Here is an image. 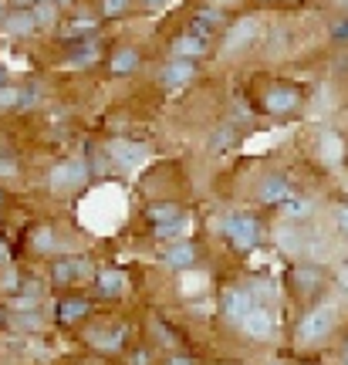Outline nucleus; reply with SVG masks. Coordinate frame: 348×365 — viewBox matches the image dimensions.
Masks as SVG:
<instances>
[{"label": "nucleus", "mask_w": 348, "mask_h": 365, "mask_svg": "<svg viewBox=\"0 0 348 365\" xmlns=\"http://www.w3.org/2000/svg\"><path fill=\"white\" fill-rule=\"evenodd\" d=\"M332 328H335V312H332L328 304H322V308H314V312H308L301 318V325H297V341H301V345L322 341Z\"/></svg>", "instance_id": "nucleus-3"}, {"label": "nucleus", "mask_w": 348, "mask_h": 365, "mask_svg": "<svg viewBox=\"0 0 348 365\" xmlns=\"http://www.w3.org/2000/svg\"><path fill=\"white\" fill-rule=\"evenodd\" d=\"M0 281H4V291H7V294H17V287H21V277H17L11 267L4 271V277H0Z\"/></svg>", "instance_id": "nucleus-32"}, {"label": "nucleus", "mask_w": 348, "mask_h": 365, "mask_svg": "<svg viewBox=\"0 0 348 365\" xmlns=\"http://www.w3.org/2000/svg\"><path fill=\"white\" fill-rule=\"evenodd\" d=\"M38 27L41 24H38V17H34V11H11L7 21H4V31H7L11 38H31Z\"/></svg>", "instance_id": "nucleus-13"}, {"label": "nucleus", "mask_w": 348, "mask_h": 365, "mask_svg": "<svg viewBox=\"0 0 348 365\" xmlns=\"http://www.w3.org/2000/svg\"><path fill=\"white\" fill-rule=\"evenodd\" d=\"M190 227H193V220H190L186 213H180L176 220H169V223H159V227H155V237H159L163 244H180L183 237L190 234Z\"/></svg>", "instance_id": "nucleus-16"}, {"label": "nucleus", "mask_w": 348, "mask_h": 365, "mask_svg": "<svg viewBox=\"0 0 348 365\" xmlns=\"http://www.w3.org/2000/svg\"><path fill=\"white\" fill-rule=\"evenodd\" d=\"M7 14H11V7H7V0H0V27H4V21H7Z\"/></svg>", "instance_id": "nucleus-39"}, {"label": "nucleus", "mask_w": 348, "mask_h": 365, "mask_svg": "<svg viewBox=\"0 0 348 365\" xmlns=\"http://www.w3.org/2000/svg\"><path fill=\"white\" fill-rule=\"evenodd\" d=\"M213 7H223V4H233V0H210Z\"/></svg>", "instance_id": "nucleus-41"}, {"label": "nucleus", "mask_w": 348, "mask_h": 365, "mask_svg": "<svg viewBox=\"0 0 348 365\" xmlns=\"http://www.w3.org/2000/svg\"><path fill=\"white\" fill-rule=\"evenodd\" d=\"M129 4L132 0H102V17H108V21H112V17H122V14L129 11Z\"/></svg>", "instance_id": "nucleus-29"}, {"label": "nucleus", "mask_w": 348, "mask_h": 365, "mask_svg": "<svg viewBox=\"0 0 348 365\" xmlns=\"http://www.w3.org/2000/svg\"><path fill=\"white\" fill-rule=\"evenodd\" d=\"M95 58H98V44H95V41H78L75 51H71V61H75V65H91Z\"/></svg>", "instance_id": "nucleus-26"}, {"label": "nucleus", "mask_w": 348, "mask_h": 365, "mask_svg": "<svg viewBox=\"0 0 348 365\" xmlns=\"http://www.w3.org/2000/svg\"><path fill=\"white\" fill-rule=\"evenodd\" d=\"M41 301V291L34 284L24 287V294H11V308H17V312H27V308H34Z\"/></svg>", "instance_id": "nucleus-27"}, {"label": "nucleus", "mask_w": 348, "mask_h": 365, "mask_svg": "<svg viewBox=\"0 0 348 365\" xmlns=\"http://www.w3.org/2000/svg\"><path fill=\"white\" fill-rule=\"evenodd\" d=\"M240 325H244V331L250 335V339H271V335H274V314H271V308L254 304V308H250V314H247Z\"/></svg>", "instance_id": "nucleus-7"}, {"label": "nucleus", "mask_w": 348, "mask_h": 365, "mask_svg": "<svg viewBox=\"0 0 348 365\" xmlns=\"http://www.w3.org/2000/svg\"><path fill=\"white\" fill-rule=\"evenodd\" d=\"M38 4L41 0H7V7H11V11H34Z\"/></svg>", "instance_id": "nucleus-33"}, {"label": "nucleus", "mask_w": 348, "mask_h": 365, "mask_svg": "<svg viewBox=\"0 0 348 365\" xmlns=\"http://www.w3.org/2000/svg\"><path fill=\"white\" fill-rule=\"evenodd\" d=\"M85 182H88V163L81 156L65 159V163H58V166L48 173V186H51L54 193H71V190L85 186Z\"/></svg>", "instance_id": "nucleus-2"}, {"label": "nucleus", "mask_w": 348, "mask_h": 365, "mask_svg": "<svg viewBox=\"0 0 348 365\" xmlns=\"http://www.w3.org/2000/svg\"><path fill=\"white\" fill-rule=\"evenodd\" d=\"M291 200V182L284 176H271L260 186V203H287Z\"/></svg>", "instance_id": "nucleus-17"}, {"label": "nucleus", "mask_w": 348, "mask_h": 365, "mask_svg": "<svg viewBox=\"0 0 348 365\" xmlns=\"http://www.w3.org/2000/svg\"><path fill=\"white\" fill-rule=\"evenodd\" d=\"M88 341L95 349H102V352H118L122 341H126V331H122V328H91Z\"/></svg>", "instance_id": "nucleus-15"}, {"label": "nucleus", "mask_w": 348, "mask_h": 365, "mask_svg": "<svg viewBox=\"0 0 348 365\" xmlns=\"http://www.w3.org/2000/svg\"><path fill=\"white\" fill-rule=\"evenodd\" d=\"M0 264H4V244H0Z\"/></svg>", "instance_id": "nucleus-45"}, {"label": "nucleus", "mask_w": 348, "mask_h": 365, "mask_svg": "<svg viewBox=\"0 0 348 365\" xmlns=\"http://www.w3.org/2000/svg\"><path fill=\"white\" fill-rule=\"evenodd\" d=\"M207 41L210 38H200V34H193V31H186V34H180V38L173 41V58H186V61H196V58H203L207 54Z\"/></svg>", "instance_id": "nucleus-11"}, {"label": "nucleus", "mask_w": 348, "mask_h": 365, "mask_svg": "<svg viewBox=\"0 0 348 365\" xmlns=\"http://www.w3.org/2000/svg\"><path fill=\"white\" fill-rule=\"evenodd\" d=\"M0 318H4V314H0Z\"/></svg>", "instance_id": "nucleus-47"}, {"label": "nucleus", "mask_w": 348, "mask_h": 365, "mask_svg": "<svg viewBox=\"0 0 348 365\" xmlns=\"http://www.w3.org/2000/svg\"><path fill=\"white\" fill-rule=\"evenodd\" d=\"M342 365H348V341H345V355H342Z\"/></svg>", "instance_id": "nucleus-42"}, {"label": "nucleus", "mask_w": 348, "mask_h": 365, "mask_svg": "<svg viewBox=\"0 0 348 365\" xmlns=\"http://www.w3.org/2000/svg\"><path fill=\"white\" fill-rule=\"evenodd\" d=\"M223 237H230V244L237 250H254L260 244V223L257 217H247V213H227L220 220Z\"/></svg>", "instance_id": "nucleus-1"}, {"label": "nucleus", "mask_w": 348, "mask_h": 365, "mask_svg": "<svg viewBox=\"0 0 348 365\" xmlns=\"http://www.w3.org/2000/svg\"><path fill=\"white\" fill-rule=\"evenodd\" d=\"M183 210L176 207V203H149V210H145V217L159 227V223H169V220H176Z\"/></svg>", "instance_id": "nucleus-23"}, {"label": "nucleus", "mask_w": 348, "mask_h": 365, "mask_svg": "<svg viewBox=\"0 0 348 365\" xmlns=\"http://www.w3.org/2000/svg\"><path fill=\"white\" fill-rule=\"evenodd\" d=\"M98 291H102L105 298L122 294V291H126V274L118 271V267H105V271H98Z\"/></svg>", "instance_id": "nucleus-19"}, {"label": "nucleus", "mask_w": 348, "mask_h": 365, "mask_svg": "<svg viewBox=\"0 0 348 365\" xmlns=\"http://www.w3.org/2000/svg\"><path fill=\"white\" fill-rule=\"evenodd\" d=\"M34 17H38V24L41 27H51L61 21V7L54 4V0H41L38 7H34Z\"/></svg>", "instance_id": "nucleus-25"}, {"label": "nucleus", "mask_w": 348, "mask_h": 365, "mask_svg": "<svg viewBox=\"0 0 348 365\" xmlns=\"http://www.w3.org/2000/svg\"><path fill=\"white\" fill-rule=\"evenodd\" d=\"M220 308L223 314L230 318V322H244L250 308H254V291H244V287H230V291H223V298H220Z\"/></svg>", "instance_id": "nucleus-6"}, {"label": "nucleus", "mask_w": 348, "mask_h": 365, "mask_svg": "<svg viewBox=\"0 0 348 365\" xmlns=\"http://www.w3.org/2000/svg\"><path fill=\"white\" fill-rule=\"evenodd\" d=\"M166 365H196V362L186 359V355H173V359H166Z\"/></svg>", "instance_id": "nucleus-37"}, {"label": "nucleus", "mask_w": 348, "mask_h": 365, "mask_svg": "<svg viewBox=\"0 0 348 365\" xmlns=\"http://www.w3.org/2000/svg\"><path fill=\"white\" fill-rule=\"evenodd\" d=\"M54 4H58V7H68V4H71V0H54Z\"/></svg>", "instance_id": "nucleus-43"}, {"label": "nucleus", "mask_w": 348, "mask_h": 365, "mask_svg": "<svg viewBox=\"0 0 348 365\" xmlns=\"http://www.w3.org/2000/svg\"><path fill=\"white\" fill-rule=\"evenodd\" d=\"M95 31H98V21L85 14V17H71V24L65 27V38L78 41V38H85V34H95Z\"/></svg>", "instance_id": "nucleus-22"}, {"label": "nucleus", "mask_w": 348, "mask_h": 365, "mask_svg": "<svg viewBox=\"0 0 348 365\" xmlns=\"http://www.w3.org/2000/svg\"><path fill=\"white\" fill-rule=\"evenodd\" d=\"M163 264H166L169 271H190L196 264V247L190 240H180V244H166L163 250Z\"/></svg>", "instance_id": "nucleus-10"}, {"label": "nucleus", "mask_w": 348, "mask_h": 365, "mask_svg": "<svg viewBox=\"0 0 348 365\" xmlns=\"http://www.w3.org/2000/svg\"><path fill=\"white\" fill-rule=\"evenodd\" d=\"M54 247H58V240H54L51 227H38V230L31 234V250H38V254H51Z\"/></svg>", "instance_id": "nucleus-24"}, {"label": "nucleus", "mask_w": 348, "mask_h": 365, "mask_svg": "<svg viewBox=\"0 0 348 365\" xmlns=\"http://www.w3.org/2000/svg\"><path fill=\"white\" fill-rule=\"evenodd\" d=\"M297 102H301V98H297V91L291 88V85H277V88L267 91V112H274V115L291 112Z\"/></svg>", "instance_id": "nucleus-14"}, {"label": "nucleus", "mask_w": 348, "mask_h": 365, "mask_svg": "<svg viewBox=\"0 0 348 365\" xmlns=\"http://www.w3.org/2000/svg\"><path fill=\"white\" fill-rule=\"evenodd\" d=\"M21 98H24V91L14 88V85L0 88V108H21Z\"/></svg>", "instance_id": "nucleus-28"}, {"label": "nucleus", "mask_w": 348, "mask_h": 365, "mask_svg": "<svg viewBox=\"0 0 348 365\" xmlns=\"http://www.w3.org/2000/svg\"><path fill=\"white\" fill-rule=\"evenodd\" d=\"M54 314H58V322L71 325V322H78V318H85V314H88V301H81V298H65V301H58Z\"/></svg>", "instance_id": "nucleus-20"}, {"label": "nucleus", "mask_w": 348, "mask_h": 365, "mask_svg": "<svg viewBox=\"0 0 348 365\" xmlns=\"http://www.w3.org/2000/svg\"><path fill=\"white\" fill-rule=\"evenodd\" d=\"M0 203H4V196H0Z\"/></svg>", "instance_id": "nucleus-46"}, {"label": "nucleus", "mask_w": 348, "mask_h": 365, "mask_svg": "<svg viewBox=\"0 0 348 365\" xmlns=\"http://www.w3.org/2000/svg\"><path fill=\"white\" fill-rule=\"evenodd\" d=\"M237 143V129H233L230 122L227 125H220V129H213V135H210V153H227L230 145Z\"/></svg>", "instance_id": "nucleus-21"}, {"label": "nucleus", "mask_w": 348, "mask_h": 365, "mask_svg": "<svg viewBox=\"0 0 348 365\" xmlns=\"http://www.w3.org/2000/svg\"><path fill=\"white\" fill-rule=\"evenodd\" d=\"M108 156H112V163H118L122 170H135L142 159H145V149L135 143H126V139H116V143L108 145Z\"/></svg>", "instance_id": "nucleus-12"}, {"label": "nucleus", "mask_w": 348, "mask_h": 365, "mask_svg": "<svg viewBox=\"0 0 348 365\" xmlns=\"http://www.w3.org/2000/svg\"><path fill=\"white\" fill-rule=\"evenodd\" d=\"M200 71H196V61H186V58H173L166 65H159L155 71V81L163 88H180V85H190Z\"/></svg>", "instance_id": "nucleus-4"}, {"label": "nucleus", "mask_w": 348, "mask_h": 365, "mask_svg": "<svg viewBox=\"0 0 348 365\" xmlns=\"http://www.w3.org/2000/svg\"><path fill=\"white\" fill-rule=\"evenodd\" d=\"M91 271L88 257H78V254H68V257H58V261L51 264V281L54 284H75V281H81L85 274Z\"/></svg>", "instance_id": "nucleus-5"}, {"label": "nucleus", "mask_w": 348, "mask_h": 365, "mask_svg": "<svg viewBox=\"0 0 348 365\" xmlns=\"http://www.w3.org/2000/svg\"><path fill=\"white\" fill-rule=\"evenodd\" d=\"M139 65H142L139 48L126 44V48L112 51V58H108V75H116V78H126V75H135V71H139Z\"/></svg>", "instance_id": "nucleus-8"}, {"label": "nucleus", "mask_w": 348, "mask_h": 365, "mask_svg": "<svg viewBox=\"0 0 348 365\" xmlns=\"http://www.w3.org/2000/svg\"><path fill=\"white\" fill-rule=\"evenodd\" d=\"M254 38H257V17H244V21L233 24V31L223 41V48H227V54H237L244 51L247 44H254Z\"/></svg>", "instance_id": "nucleus-9"}, {"label": "nucleus", "mask_w": 348, "mask_h": 365, "mask_svg": "<svg viewBox=\"0 0 348 365\" xmlns=\"http://www.w3.org/2000/svg\"><path fill=\"white\" fill-rule=\"evenodd\" d=\"M295 281H297L301 287H314V284H318V271H308V267H297V271H295Z\"/></svg>", "instance_id": "nucleus-31"}, {"label": "nucleus", "mask_w": 348, "mask_h": 365, "mask_svg": "<svg viewBox=\"0 0 348 365\" xmlns=\"http://www.w3.org/2000/svg\"><path fill=\"white\" fill-rule=\"evenodd\" d=\"M169 0H142V7H149V11H159V7H166Z\"/></svg>", "instance_id": "nucleus-38"}, {"label": "nucleus", "mask_w": 348, "mask_h": 365, "mask_svg": "<svg viewBox=\"0 0 348 365\" xmlns=\"http://www.w3.org/2000/svg\"><path fill=\"white\" fill-rule=\"evenodd\" d=\"M4 85H7V78H4V71H0V88H4Z\"/></svg>", "instance_id": "nucleus-44"}, {"label": "nucleus", "mask_w": 348, "mask_h": 365, "mask_svg": "<svg viewBox=\"0 0 348 365\" xmlns=\"http://www.w3.org/2000/svg\"><path fill=\"white\" fill-rule=\"evenodd\" d=\"M254 294H257V298H274V284H267V281H260Z\"/></svg>", "instance_id": "nucleus-35"}, {"label": "nucleus", "mask_w": 348, "mask_h": 365, "mask_svg": "<svg viewBox=\"0 0 348 365\" xmlns=\"http://www.w3.org/2000/svg\"><path fill=\"white\" fill-rule=\"evenodd\" d=\"M17 170L14 166V159H7V156H0V176H11V173Z\"/></svg>", "instance_id": "nucleus-36"}, {"label": "nucleus", "mask_w": 348, "mask_h": 365, "mask_svg": "<svg viewBox=\"0 0 348 365\" xmlns=\"http://www.w3.org/2000/svg\"><path fill=\"white\" fill-rule=\"evenodd\" d=\"M335 34H338V38H348V21H345V24H338V27H335Z\"/></svg>", "instance_id": "nucleus-40"}, {"label": "nucleus", "mask_w": 348, "mask_h": 365, "mask_svg": "<svg viewBox=\"0 0 348 365\" xmlns=\"http://www.w3.org/2000/svg\"><path fill=\"white\" fill-rule=\"evenodd\" d=\"M220 21H223V14H220L217 7H207V11H196L193 14L190 31H193V34H200V38H210V34L220 27Z\"/></svg>", "instance_id": "nucleus-18"}, {"label": "nucleus", "mask_w": 348, "mask_h": 365, "mask_svg": "<svg viewBox=\"0 0 348 365\" xmlns=\"http://www.w3.org/2000/svg\"><path fill=\"white\" fill-rule=\"evenodd\" d=\"M308 213H311L308 200H287V217H295L297 220V217H308Z\"/></svg>", "instance_id": "nucleus-30"}, {"label": "nucleus", "mask_w": 348, "mask_h": 365, "mask_svg": "<svg viewBox=\"0 0 348 365\" xmlns=\"http://www.w3.org/2000/svg\"><path fill=\"white\" fill-rule=\"evenodd\" d=\"M338 230L348 237V203L345 207H338Z\"/></svg>", "instance_id": "nucleus-34"}]
</instances>
